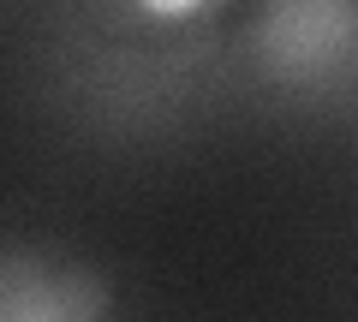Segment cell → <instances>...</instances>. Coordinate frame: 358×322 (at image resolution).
I'll list each match as a JSON object with an SVG mask.
<instances>
[{
  "label": "cell",
  "instance_id": "1",
  "mask_svg": "<svg viewBox=\"0 0 358 322\" xmlns=\"http://www.w3.org/2000/svg\"><path fill=\"white\" fill-rule=\"evenodd\" d=\"M155 13H185V6H192V0H150Z\"/></svg>",
  "mask_w": 358,
  "mask_h": 322
}]
</instances>
